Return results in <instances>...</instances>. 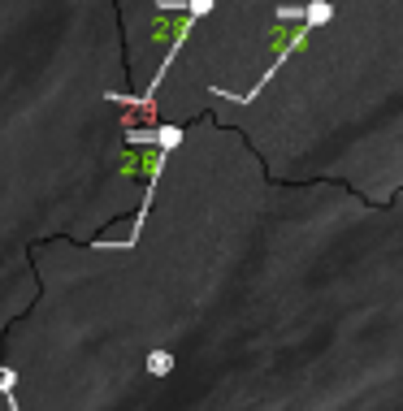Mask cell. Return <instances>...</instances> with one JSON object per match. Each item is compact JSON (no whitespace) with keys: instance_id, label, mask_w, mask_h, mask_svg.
<instances>
[{"instance_id":"6da1fadb","label":"cell","mask_w":403,"mask_h":411,"mask_svg":"<svg viewBox=\"0 0 403 411\" xmlns=\"http://www.w3.org/2000/svg\"><path fill=\"white\" fill-rule=\"evenodd\" d=\"M173 368V355H165V351H157V355H147V372H157V377H165Z\"/></svg>"},{"instance_id":"7a4b0ae2","label":"cell","mask_w":403,"mask_h":411,"mask_svg":"<svg viewBox=\"0 0 403 411\" xmlns=\"http://www.w3.org/2000/svg\"><path fill=\"white\" fill-rule=\"evenodd\" d=\"M304 22H308V27H317V22H330V5H325V0H317L312 9H304Z\"/></svg>"},{"instance_id":"3957f363","label":"cell","mask_w":403,"mask_h":411,"mask_svg":"<svg viewBox=\"0 0 403 411\" xmlns=\"http://www.w3.org/2000/svg\"><path fill=\"white\" fill-rule=\"evenodd\" d=\"M157 139H161V147H178V139H183V130H178V126H165V130H161Z\"/></svg>"}]
</instances>
